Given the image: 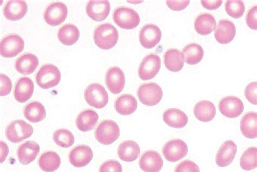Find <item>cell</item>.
<instances>
[{"label":"cell","instance_id":"obj_1","mask_svg":"<svg viewBox=\"0 0 257 172\" xmlns=\"http://www.w3.org/2000/svg\"><path fill=\"white\" fill-rule=\"evenodd\" d=\"M118 39V30L110 23L100 24L94 32V42L103 50H110L116 46Z\"/></svg>","mask_w":257,"mask_h":172},{"label":"cell","instance_id":"obj_2","mask_svg":"<svg viewBox=\"0 0 257 172\" xmlns=\"http://www.w3.org/2000/svg\"><path fill=\"white\" fill-rule=\"evenodd\" d=\"M61 78V73L56 66L46 64L39 69L36 74V81L40 87L46 89L57 86Z\"/></svg>","mask_w":257,"mask_h":172},{"label":"cell","instance_id":"obj_3","mask_svg":"<svg viewBox=\"0 0 257 172\" xmlns=\"http://www.w3.org/2000/svg\"><path fill=\"white\" fill-rule=\"evenodd\" d=\"M120 136V128L117 123L113 120H106L101 121L95 131L97 140L104 145H110Z\"/></svg>","mask_w":257,"mask_h":172},{"label":"cell","instance_id":"obj_4","mask_svg":"<svg viewBox=\"0 0 257 172\" xmlns=\"http://www.w3.org/2000/svg\"><path fill=\"white\" fill-rule=\"evenodd\" d=\"M33 133V127L22 120L11 122L5 130L6 138L12 143L21 142Z\"/></svg>","mask_w":257,"mask_h":172},{"label":"cell","instance_id":"obj_5","mask_svg":"<svg viewBox=\"0 0 257 172\" xmlns=\"http://www.w3.org/2000/svg\"><path fill=\"white\" fill-rule=\"evenodd\" d=\"M113 19L115 23L125 30H132L137 27L140 22L139 14L127 7L121 6L114 10Z\"/></svg>","mask_w":257,"mask_h":172},{"label":"cell","instance_id":"obj_6","mask_svg":"<svg viewBox=\"0 0 257 172\" xmlns=\"http://www.w3.org/2000/svg\"><path fill=\"white\" fill-rule=\"evenodd\" d=\"M137 95L142 104L147 106H154L161 101L163 92L158 84L150 82L140 86Z\"/></svg>","mask_w":257,"mask_h":172},{"label":"cell","instance_id":"obj_7","mask_svg":"<svg viewBox=\"0 0 257 172\" xmlns=\"http://www.w3.org/2000/svg\"><path fill=\"white\" fill-rule=\"evenodd\" d=\"M84 96L88 104L97 109L104 108L109 102V95L105 88L99 84H91L88 86Z\"/></svg>","mask_w":257,"mask_h":172},{"label":"cell","instance_id":"obj_8","mask_svg":"<svg viewBox=\"0 0 257 172\" xmlns=\"http://www.w3.org/2000/svg\"><path fill=\"white\" fill-rule=\"evenodd\" d=\"M161 60L158 55L150 54L141 61L138 69L139 78L144 81L153 79L159 72Z\"/></svg>","mask_w":257,"mask_h":172},{"label":"cell","instance_id":"obj_9","mask_svg":"<svg viewBox=\"0 0 257 172\" xmlns=\"http://www.w3.org/2000/svg\"><path fill=\"white\" fill-rule=\"evenodd\" d=\"M25 43L23 39L16 34L5 36L0 44V52L3 57H15L24 50Z\"/></svg>","mask_w":257,"mask_h":172},{"label":"cell","instance_id":"obj_10","mask_svg":"<svg viewBox=\"0 0 257 172\" xmlns=\"http://www.w3.org/2000/svg\"><path fill=\"white\" fill-rule=\"evenodd\" d=\"M165 159L171 162H178L187 155V144L180 139H173L165 143L162 150Z\"/></svg>","mask_w":257,"mask_h":172},{"label":"cell","instance_id":"obj_11","mask_svg":"<svg viewBox=\"0 0 257 172\" xmlns=\"http://www.w3.org/2000/svg\"><path fill=\"white\" fill-rule=\"evenodd\" d=\"M68 14V9L62 2H53L47 6L44 18L47 24L52 26H58L64 22Z\"/></svg>","mask_w":257,"mask_h":172},{"label":"cell","instance_id":"obj_12","mask_svg":"<svg viewBox=\"0 0 257 172\" xmlns=\"http://www.w3.org/2000/svg\"><path fill=\"white\" fill-rule=\"evenodd\" d=\"M221 113L230 119L237 118L244 110V105L241 99L234 96H227L219 103Z\"/></svg>","mask_w":257,"mask_h":172},{"label":"cell","instance_id":"obj_13","mask_svg":"<svg viewBox=\"0 0 257 172\" xmlns=\"http://www.w3.org/2000/svg\"><path fill=\"white\" fill-rule=\"evenodd\" d=\"M106 85L113 94H118L123 91L125 85V75L119 67H112L106 74Z\"/></svg>","mask_w":257,"mask_h":172},{"label":"cell","instance_id":"obj_14","mask_svg":"<svg viewBox=\"0 0 257 172\" xmlns=\"http://www.w3.org/2000/svg\"><path fill=\"white\" fill-rule=\"evenodd\" d=\"M161 36V30L157 25L147 24L140 31V43L144 48L151 49L160 43Z\"/></svg>","mask_w":257,"mask_h":172},{"label":"cell","instance_id":"obj_15","mask_svg":"<svg viewBox=\"0 0 257 172\" xmlns=\"http://www.w3.org/2000/svg\"><path fill=\"white\" fill-rule=\"evenodd\" d=\"M93 153L91 148L86 145L74 147L69 154V161L73 166L82 168L87 166L92 161Z\"/></svg>","mask_w":257,"mask_h":172},{"label":"cell","instance_id":"obj_16","mask_svg":"<svg viewBox=\"0 0 257 172\" xmlns=\"http://www.w3.org/2000/svg\"><path fill=\"white\" fill-rule=\"evenodd\" d=\"M140 168L145 172H159L163 167L164 161L156 151L148 150L140 157Z\"/></svg>","mask_w":257,"mask_h":172},{"label":"cell","instance_id":"obj_17","mask_svg":"<svg viewBox=\"0 0 257 172\" xmlns=\"http://www.w3.org/2000/svg\"><path fill=\"white\" fill-rule=\"evenodd\" d=\"M236 32L235 26L231 21L222 19L216 25L215 37L220 44H227L234 39Z\"/></svg>","mask_w":257,"mask_h":172},{"label":"cell","instance_id":"obj_18","mask_svg":"<svg viewBox=\"0 0 257 172\" xmlns=\"http://www.w3.org/2000/svg\"><path fill=\"white\" fill-rule=\"evenodd\" d=\"M238 148L232 141L228 140L222 144L216 155V163L220 167H226L233 161Z\"/></svg>","mask_w":257,"mask_h":172},{"label":"cell","instance_id":"obj_19","mask_svg":"<svg viewBox=\"0 0 257 172\" xmlns=\"http://www.w3.org/2000/svg\"><path fill=\"white\" fill-rule=\"evenodd\" d=\"M111 5L109 1H90L86 5L87 15L96 22H102L109 15Z\"/></svg>","mask_w":257,"mask_h":172},{"label":"cell","instance_id":"obj_20","mask_svg":"<svg viewBox=\"0 0 257 172\" xmlns=\"http://www.w3.org/2000/svg\"><path fill=\"white\" fill-rule=\"evenodd\" d=\"M40 152L39 144L35 141H27L20 145L17 156L20 163L28 165L36 159Z\"/></svg>","mask_w":257,"mask_h":172},{"label":"cell","instance_id":"obj_21","mask_svg":"<svg viewBox=\"0 0 257 172\" xmlns=\"http://www.w3.org/2000/svg\"><path fill=\"white\" fill-rule=\"evenodd\" d=\"M34 84L29 78L22 77L17 82L14 89V96L20 103H24L29 100L34 92Z\"/></svg>","mask_w":257,"mask_h":172},{"label":"cell","instance_id":"obj_22","mask_svg":"<svg viewBox=\"0 0 257 172\" xmlns=\"http://www.w3.org/2000/svg\"><path fill=\"white\" fill-rule=\"evenodd\" d=\"M28 11V4L24 1H9L6 3L3 9L5 18L11 21L22 19Z\"/></svg>","mask_w":257,"mask_h":172},{"label":"cell","instance_id":"obj_23","mask_svg":"<svg viewBox=\"0 0 257 172\" xmlns=\"http://www.w3.org/2000/svg\"><path fill=\"white\" fill-rule=\"evenodd\" d=\"M39 60L35 54L27 53L19 57L15 63L16 70L20 74L29 75L36 70Z\"/></svg>","mask_w":257,"mask_h":172},{"label":"cell","instance_id":"obj_24","mask_svg":"<svg viewBox=\"0 0 257 172\" xmlns=\"http://www.w3.org/2000/svg\"><path fill=\"white\" fill-rule=\"evenodd\" d=\"M163 120L168 126L178 129L185 127L188 121L187 115L177 108L166 110L163 114Z\"/></svg>","mask_w":257,"mask_h":172},{"label":"cell","instance_id":"obj_25","mask_svg":"<svg viewBox=\"0 0 257 172\" xmlns=\"http://www.w3.org/2000/svg\"><path fill=\"white\" fill-rule=\"evenodd\" d=\"M99 120L97 113L92 109H86L81 112L76 119V125L83 132H90L96 127Z\"/></svg>","mask_w":257,"mask_h":172},{"label":"cell","instance_id":"obj_26","mask_svg":"<svg viewBox=\"0 0 257 172\" xmlns=\"http://www.w3.org/2000/svg\"><path fill=\"white\" fill-rule=\"evenodd\" d=\"M215 26L216 20L210 13H201L195 20V29L202 36L211 34L215 30Z\"/></svg>","mask_w":257,"mask_h":172},{"label":"cell","instance_id":"obj_27","mask_svg":"<svg viewBox=\"0 0 257 172\" xmlns=\"http://www.w3.org/2000/svg\"><path fill=\"white\" fill-rule=\"evenodd\" d=\"M194 114L199 120L203 122L211 121L216 115V108L212 102L203 100L197 103L194 108Z\"/></svg>","mask_w":257,"mask_h":172},{"label":"cell","instance_id":"obj_28","mask_svg":"<svg viewBox=\"0 0 257 172\" xmlns=\"http://www.w3.org/2000/svg\"><path fill=\"white\" fill-rule=\"evenodd\" d=\"M164 64L169 71L173 72L180 71L184 66L182 53L175 48L168 50L164 55Z\"/></svg>","mask_w":257,"mask_h":172},{"label":"cell","instance_id":"obj_29","mask_svg":"<svg viewBox=\"0 0 257 172\" xmlns=\"http://www.w3.org/2000/svg\"><path fill=\"white\" fill-rule=\"evenodd\" d=\"M140 154V148L137 142L127 140L120 144L118 155L121 160L131 162L136 160Z\"/></svg>","mask_w":257,"mask_h":172},{"label":"cell","instance_id":"obj_30","mask_svg":"<svg viewBox=\"0 0 257 172\" xmlns=\"http://www.w3.org/2000/svg\"><path fill=\"white\" fill-rule=\"evenodd\" d=\"M25 118L32 123H37L43 120L46 116L44 106L38 101L31 102L24 109Z\"/></svg>","mask_w":257,"mask_h":172},{"label":"cell","instance_id":"obj_31","mask_svg":"<svg viewBox=\"0 0 257 172\" xmlns=\"http://www.w3.org/2000/svg\"><path fill=\"white\" fill-rule=\"evenodd\" d=\"M137 107V100L131 94L121 95L115 102V108L120 115H130L136 111Z\"/></svg>","mask_w":257,"mask_h":172},{"label":"cell","instance_id":"obj_32","mask_svg":"<svg viewBox=\"0 0 257 172\" xmlns=\"http://www.w3.org/2000/svg\"><path fill=\"white\" fill-rule=\"evenodd\" d=\"M80 37L78 27L72 24H67L61 27L58 32V37L63 44L72 46L77 43Z\"/></svg>","mask_w":257,"mask_h":172},{"label":"cell","instance_id":"obj_33","mask_svg":"<svg viewBox=\"0 0 257 172\" xmlns=\"http://www.w3.org/2000/svg\"><path fill=\"white\" fill-rule=\"evenodd\" d=\"M59 155L52 151L43 153L39 158L38 165L40 169L45 172H54L60 166Z\"/></svg>","mask_w":257,"mask_h":172},{"label":"cell","instance_id":"obj_34","mask_svg":"<svg viewBox=\"0 0 257 172\" xmlns=\"http://www.w3.org/2000/svg\"><path fill=\"white\" fill-rule=\"evenodd\" d=\"M257 114L254 112L246 113L241 121L242 134L247 138L254 139L257 137Z\"/></svg>","mask_w":257,"mask_h":172},{"label":"cell","instance_id":"obj_35","mask_svg":"<svg viewBox=\"0 0 257 172\" xmlns=\"http://www.w3.org/2000/svg\"><path fill=\"white\" fill-rule=\"evenodd\" d=\"M184 60L188 65L198 64L204 56V51L199 44L192 43L186 45L182 51Z\"/></svg>","mask_w":257,"mask_h":172},{"label":"cell","instance_id":"obj_36","mask_svg":"<svg viewBox=\"0 0 257 172\" xmlns=\"http://www.w3.org/2000/svg\"><path fill=\"white\" fill-rule=\"evenodd\" d=\"M54 141L60 147H71L75 141L74 136L69 130L60 129L56 130L53 134Z\"/></svg>","mask_w":257,"mask_h":172},{"label":"cell","instance_id":"obj_37","mask_svg":"<svg viewBox=\"0 0 257 172\" xmlns=\"http://www.w3.org/2000/svg\"><path fill=\"white\" fill-rule=\"evenodd\" d=\"M257 149L250 147L243 153L240 159V166L243 170H252L257 167Z\"/></svg>","mask_w":257,"mask_h":172},{"label":"cell","instance_id":"obj_38","mask_svg":"<svg viewBox=\"0 0 257 172\" xmlns=\"http://www.w3.org/2000/svg\"><path fill=\"white\" fill-rule=\"evenodd\" d=\"M225 10L228 15L235 19L241 18L245 12V5L242 1H227Z\"/></svg>","mask_w":257,"mask_h":172},{"label":"cell","instance_id":"obj_39","mask_svg":"<svg viewBox=\"0 0 257 172\" xmlns=\"http://www.w3.org/2000/svg\"><path fill=\"white\" fill-rule=\"evenodd\" d=\"M174 172H200L198 165L190 160H185L180 163Z\"/></svg>","mask_w":257,"mask_h":172},{"label":"cell","instance_id":"obj_40","mask_svg":"<svg viewBox=\"0 0 257 172\" xmlns=\"http://www.w3.org/2000/svg\"><path fill=\"white\" fill-rule=\"evenodd\" d=\"M99 172H123V168L118 161L109 160L101 165Z\"/></svg>","mask_w":257,"mask_h":172},{"label":"cell","instance_id":"obj_41","mask_svg":"<svg viewBox=\"0 0 257 172\" xmlns=\"http://www.w3.org/2000/svg\"><path fill=\"white\" fill-rule=\"evenodd\" d=\"M257 82H252L246 87L245 95L247 100L253 105H257Z\"/></svg>","mask_w":257,"mask_h":172},{"label":"cell","instance_id":"obj_42","mask_svg":"<svg viewBox=\"0 0 257 172\" xmlns=\"http://www.w3.org/2000/svg\"><path fill=\"white\" fill-rule=\"evenodd\" d=\"M256 10V5H255L248 11L246 16V23L248 26L255 31L257 29Z\"/></svg>","mask_w":257,"mask_h":172},{"label":"cell","instance_id":"obj_43","mask_svg":"<svg viewBox=\"0 0 257 172\" xmlns=\"http://www.w3.org/2000/svg\"><path fill=\"white\" fill-rule=\"evenodd\" d=\"M1 94L2 96H5L10 94L12 88V84L10 79L5 74H1Z\"/></svg>","mask_w":257,"mask_h":172},{"label":"cell","instance_id":"obj_44","mask_svg":"<svg viewBox=\"0 0 257 172\" xmlns=\"http://www.w3.org/2000/svg\"><path fill=\"white\" fill-rule=\"evenodd\" d=\"M189 1H167V6L170 9L175 11H180L185 10L188 6Z\"/></svg>","mask_w":257,"mask_h":172},{"label":"cell","instance_id":"obj_45","mask_svg":"<svg viewBox=\"0 0 257 172\" xmlns=\"http://www.w3.org/2000/svg\"><path fill=\"white\" fill-rule=\"evenodd\" d=\"M222 1H201V3L204 8L209 10H215L220 8Z\"/></svg>","mask_w":257,"mask_h":172},{"label":"cell","instance_id":"obj_46","mask_svg":"<svg viewBox=\"0 0 257 172\" xmlns=\"http://www.w3.org/2000/svg\"><path fill=\"white\" fill-rule=\"evenodd\" d=\"M1 149H2V155H1V162L2 163L6 159V156L9 154V148L6 144L2 141L1 142Z\"/></svg>","mask_w":257,"mask_h":172}]
</instances>
